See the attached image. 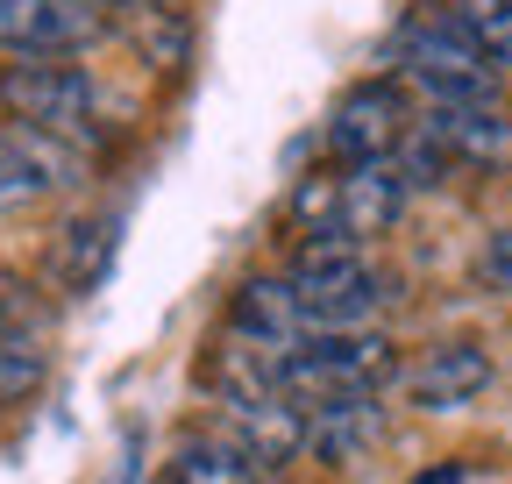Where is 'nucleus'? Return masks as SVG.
<instances>
[{
	"instance_id": "f257e3e1",
	"label": "nucleus",
	"mask_w": 512,
	"mask_h": 484,
	"mask_svg": "<svg viewBox=\"0 0 512 484\" xmlns=\"http://www.w3.org/2000/svg\"><path fill=\"white\" fill-rule=\"evenodd\" d=\"M392 65H399V86H413L427 107H498V65L456 15V0L448 8L427 0V8H413L399 22Z\"/></svg>"
},
{
	"instance_id": "f03ea898",
	"label": "nucleus",
	"mask_w": 512,
	"mask_h": 484,
	"mask_svg": "<svg viewBox=\"0 0 512 484\" xmlns=\"http://www.w3.org/2000/svg\"><path fill=\"white\" fill-rule=\"evenodd\" d=\"M271 363V385L306 413V406H335V399H384L399 385V349L392 335L370 328H335V335H299Z\"/></svg>"
},
{
	"instance_id": "7ed1b4c3",
	"label": "nucleus",
	"mask_w": 512,
	"mask_h": 484,
	"mask_svg": "<svg viewBox=\"0 0 512 484\" xmlns=\"http://www.w3.org/2000/svg\"><path fill=\"white\" fill-rule=\"evenodd\" d=\"M406 200H413V186H406L399 157H384V164H335V171L306 178L292 214L306 221V242H349V250H370V242L406 214Z\"/></svg>"
},
{
	"instance_id": "20e7f679",
	"label": "nucleus",
	"mask_w": 512,
	"mask_h": 484,
	"mask_svg": "<svg viewBox=\"0 0 512 484\" xmlns=\"http://www.w3.org/2000/svg\"><path fill=\"white\" fill-rule=\"evenodd\" d=\"M285 292H292V314L306 335H335V328H363L377 307H384V278L363 250L349 242H306L285 271Z\"/></svg>"
},
{
	"instance_id": "39448f33",
	"label": "nucleus",
	"mask_w": 512,
	"mask_h": 484,
	"mask_svg": "<svg viewBox=\"0 0 512 484\" xmlns=\"http://www.w3.org/2000/svg\"><path fill=\"white\" fill-rule=\"evenodd\" d=\"M0 114L22 121V136L36 143H93L100 93L64 57H22V65H0Z\"/></svg>"
},
{
	"instance_id": "423d86ee",
	"label": "nucleus",
	"mask_w": 512,
	"mask_h": 484,
	"mask_svg": "<svg viewBox=\"0 0 512 484\" xmlns=\"http://www.w3.org/2000/svg\"><path fill=\"white\" fill-rule=\"evenodd\" d=\"M413 100L399 79H363L335 100L328 114V157L335 164H384V157H399L406 136H413Z\"/></svg>"
},
{
	"instance_id": "0eeeda50",
	"label": "nucleus",
	"mask_w": 512,
	"mask_h": 484,
	"mask_svg": "<svg viewBox=\"0 0 512 484\" xmlns=\"http://www.w3.org/2000/svg\"><path fill=\"white\" fill-rule=\"evenodd\" d=\"M399 392L420 406V413H463L470 399L491 392V349L456 335V342H434L420 349L406 371H399Z\"/></svg>"
},
{
	"instance_id": "6e6552de",
	"label": "nucleus",
	"mask_w": 512,
	"mask_h": 484,
	"mask_svg": "<svg viewBox=\"0 0 512 484\" xmlns=\"http://www.w3.org/2000/svg\"><path fill=\"white\" fill-rule=\"evenodd\" d=\"M93 0H0V50L8 57H72L100 36Z\"/></svg>"
},
{
	"instance_id": "1a4fd4ad",
	"label": "nucleus",
	"mask_w": 512,
	"mask_h": 484,
	"mask_svg": "<svg viewBox=\"0 0 512 484\" xmlns=\"http://www.w3.org/2000/svg\"><path fill=\"white\" fill-rule=\"evenodd\" d=\"M420 136L441 143L456 171H505L512 164V114L505 107H427Z\"/></svg>"
},
{
	"instance_id": "9d476101",
	"label": "nucleus",
	"mask_w": 512,
	"mask_h": 484,
	"mask_svg": "<svg viewBox=\"0 0 512 484\" xmlns=\"http://www.w3.org/2000/svg\"><path fill=\"white\" fill-rule=\"evenodd\" d=\"M384 442V406L377 399H335V406H306V449L320 463H356Z\"/></svg>"
},
{
	"instance_id": "9b49d317",
	"label": "nucleus",
	"mask_w": 512,
	"mask_h": 484,
	"mask_svg": "<svg viewBox=\"0 0 512 484\" xmlns=\"http://www.w3.org/2000/svg\"><path fill=\"white\" fill-rule=\"evenodd\" d=\"M57 186H64L57 143H36L22 129H0V214H22V207L50 200Z\"/></svg>"
},
{
	"instance_id": "f8f14e48",
	"label": "nucleus",
	"mask_w": 512,
	"mask_h": 484,
	"mask_svg": "<svg viewBox=\"0 0 512 484\" xmlns=\"http://www.w3.org/2000/svg\"><path fill=\"white\" fill-rule=\"evenodd\" d=\"M164 484H264V463H256L235 435H192L171 449Z\"/></svg>"
},
{
	"instance_id": "ddd939ff",
	"label": "nucleus",
	"mask_w": 512,
	"mask_h": 484,
	"mask_svg": "<svg viewBox=\"0 0 512 484\" xmlns=\"http://www.w3.org/2000/svg\"><path fill=\"white\" fill-rule=\"evenodd\" d=\"M114 257V221H79V228H64V285L72 292H93L100 271Z\"/></svg>"
},
{
	"instance_id": "4468645a",
	"label": "nucleus",
	"mask_w": 512,
	"mask_h": 484,
	"mask_svg": "<svg viewBox=\"0 0 512 484\" xmlns=\"http://www.w3.org/2000/svg\"><path fill=\"white\" fill-rule=\"evenodd\" d=\"M456 15L470 22V36L484 43L491 65L512 72V8H505V0H456Z\"/></svg>"
},
{
	"instance_id": "2eb2a0df",
	"label": "nucleus",
	"mask_w": 512,
	"mask_h": 484,
	"mask_svg": "<svg viewBox=\"0 0 512 484\" xmlns=\"http://www.w3.org/2000/svg\"><path fill=\"white\" fill-rule=\"evenodd\" d=\"M43 385V349H29V335L0 328V406H15Z\"/></svg>"
},
{
	"instance_id": "dca6fc26",
	"label": "nucleus",
	"mask_w": 512,
	"mask_h": 484,
	"mask_svg": "<svg viewBox=\"0 0 512 484\" xmlns=\"http://www.w3.org/2000/svg\"><path fill=\"white\" fill-rule=\"evenodd\" d=\"M477 285L484 292H512V228H498L484 242V257H477Z\"/></svg>"
},
{
	"instance_id": "f3484780",
	"label": "nucleus",
	"mask_w": 512,
	"mask_h": 484,
	"mask_svg": "<svg viewBox=\"0 0 512 484\" xmlns=\"http://www.w3.org/2000/svg\"><path fill=\"white\" fill-rule=\"evenodd\" d=\"M413 484H470V470H463V463H434V470H420Z\"/></svg>"
},
{
	"instance_id": "a211bd4d",
	"label": "nucleus",
	"mask_w": 512,
	"mask_h": 484,
	"mask_svg": "<svg viewBox=\"0 0 512 484\" xmlns=\"http://www.w3.org/2000/svg\"><path fill=\"white\" fill-rule=\"evenodd\" d=\"M505 8H512V0H505Z\"/></svg>"
}]
</instances>
